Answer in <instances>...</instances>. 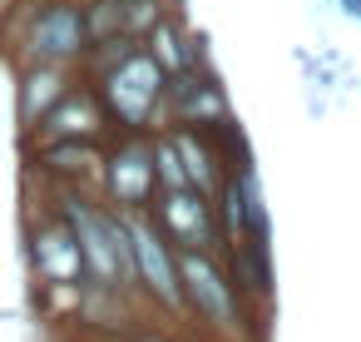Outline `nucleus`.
Masks as SVG:
<instances>
[{"label":"nucleus","instance_id":"nucleus-1","mask_svg":"<svg viewBox=\"0 0 361 342\" xmlns=\"http://www.w3.org/2000/svg\"><path fill=\"white\" fill-rule=\"evenodd\" d=\"M65 218L80 238V253H85V268L99 278V283H124L134 273V243H129V228L124 218H104L94 213L90 204L70 199L65 204Z\"/></svg>","mask_w":361,"mask_h":342},{"label":"nucleus","instance_id":"nucleus-2","mask_svg":"<svg viewBox=\"0 0 361 342\" xmlns=\"http://www.w3.org/2000/svg\"><path fill=\"white\" fill-rule=\"evenodd\" d=\"M159 95H164V70L154 55H124L119 70L109 75V100L124 124H144Z\"/></svg>","mask_w":361,"mask_h":342},{"label":"nucleus","instance_id":"nucleus-3","mask_svg":"<svg viewBox=\"0 0 361 342\" xmlns=\"http://www.w3.org/2000/svg\"><path fill=\"white\" fill-rule=\"evenodd\" d=\"M178 283L188 288V297H193L198 312H208L218 327H233V288H228V278L213 268L208 253L183 248V253H178Z\"/></svg>","mask_w":361,"mask_h":342},{"label":"nucleus","instance_id":"nucleus-4","mask_svg":"<svg viewBox=\"0 0 361 342\" xmlns=\"http://www.w3.org/2000/svg\"><path fill=\"white\" fill-rule=\"evenodd\" d=\"M154 184H159V169H154V149L149 144L129 139L124 149H114V159H109V189H114L119 204H129V208L149 204Z\"/></svg>","mask_w":361,"mask_h":342},{"label":"nucleus","instance_id":"nucleus-5","mask_svg":"<svg viewBox=\"0 0 361 342\" xmlns=\"http://www.w3.org/2000/svg\"><path fill=\"white\" fill-rule=\"evenodd\" d=\"M124 228H129L134 268L144 273V283H149L164 302H178V258L169 253V243H159V233L144 228V223H134V218H124Z\"/></svg>","mask_w":361,"mask_h":342},{"label":"nucleus","instance_id":"nucleus-6","mask_svg":"<svg viewBox=\"0 0 361 342\" xmlns=\"http://www.w3.org/2000/svg\"><path fill=\"white\" fill-rule=\"evenodd\" d=\"M164 228L188 243V248H203L213 238V223H208V204H203V189H169L164 194Z\"/></svg>","mask_w":361,"mask_h":342},{"label":"nucleus","instance_id":"nucleus-7","mask_svg":"<svg viewBox=\"0 0 361 342\" xmlns=\"http://www.w3.org/2000/svg\"><path fill=\"white\" fill-rule=\"evenodd\" d=\"M35 263H40V273H45L50 283H75V278L85 273V253H80L75 228H70V233H65V228H45V233L35 238Z\"/></svg>","mask_w":361,"mask_h":342},{"label":"nucleus","instance_id":"nucleus-8","mask_svg":"<svg viewBox=\"0 0 361 342\" xmlns=\"http://www.w3.org/2000/svg\"><path fill=\"white\" fill-rule=\"evenodd\" d=\"M80 35H85V30H80V16L60 6V11H50V16L35 25V50H40V55H75V50H80Z\"/></svg>","mask_w":361,"mask_h":342},{"label":"nucleus","instance_id":"nucleus-9","mask_svg":"<svg viewBox=\"0 0 361 342\" xmlns=\"http://www.w3.org/2000/svg\"><path fill=\"white\" fill-rule=\"evenodd\" d=\"M238 199H243V223L252 228V243H267V208H262V194H257V174L243 169L238 179Z\"/></svg>","mask_w":361,"mask_h":342},{"label":"nucleus","instance_id":"nucleus-10","mask_svg":"<svg viewBox=\"0 0 361 342\" xmlns=\"http://www.w3.org/2000/svg\"><path fill=\"white\" fill-rule=\"evenodd\" d=\"M346 11H351V16H361V0H346Z\"/></svg>","mask_w":361,"mask_h":342}]
</instances>
